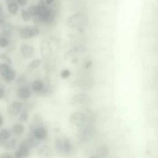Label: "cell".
Here are the masks:
<instances>
[{"instance_id":"cell-22","label":"cell","mask_w":158,"mask_h":158,"mask_svg":"<svg viewBox=\"0 0 158 158\" xmlns=\"http://www.w3.org/2000/svg\"><path fill=\"white\" fill-rule=\"evenodd\" d=\"M39 154L42 157H49L52 154V150L48 146H44L39 150Z\"/></svg>"},{"instance_id":"cell-34","label":"cell","mask_w":158,"mask_h":158,"mask_svg":"<svg viewBox=\"0 0 158 158\" xmlns=\"http://www.w3.org/2000/svg\"><path fill=\"white\" fill-rule=\"evenodd\" d=\"M29 0H16L17 3L22 6L26 5L28 3Z\"/></svg>"},{"instance_id":"cell-41","label":"cell","mask_w":158,"mask_h":158,"mask_svg":"<svg viewBox=\"0 0 158 158\" xmlns=\"http://www.w3.org/2000/svg\"><path fill=\"white\" fill-rule=\"evenodd\" d=\"M3 123V118L1 114H0V127L2 125Z\"/></svg>"},{"instance_id":"cell-12","label":"cell","mask_w":158,"mask_h":158,"mask_svg":"<svg viewBox=\"0 0 158 158\" xmlns=\"http://www.w3.org/2000/svg\"><path fill=\"white\" fill-rule=\"evenodd\" d=\"M17 95L21 99H27L30 98L31 96V91L29 87L27 85L22 86L18 89Z\"/></svg>"},{"instance_id":"cell-36","label":"cell","mask_w":158,"mask_h":158,"mask_svg":"<svg viewBox=\"0 0 158 158\" xmlns=\"http://www.w3.org/2000/svg\"><path fill=\"white\" fill-rule=\"evenodd\" d=\"M92 65H93V62L92 61H88V62L85 65V68L86 69H87V68H89V67H91L92 66Z\"/></svg>"},{"instance_id":"cell-3","label":"cell","mask_w":158,"mask_h":158,"mask_svg":"<svg viewBox=\"0 0 158 158\" xmlns=\"http://www.w3.org/2000/svg\"><path fill=\"white\" fill-rule=\"evenodd\" d=\"M0 76L5 82L10 83L14 80L16 73L10 65L0 64Z\"/></svg>"},{"instance_id":"cell-32","label":"cell","mask_w":158,"mask_h":158,"mask_svg":"<svg viewBox=\"0 0 158 158\" xmlns=\"http://www.w3.org/2000/svg\"><path fill=\"white\" fill-rule=\"evenodd\" d=\"M28 118V114L25 113V112H23V113L21 114V116H20V120H21V122H25L27 121Z\"/></svg>"},{"instance_id":"cell-4","label":"cell","mask_w":158,"mask_h":158,"mask_svg":"<svg viewBox=\"0 0 158 158\" xmlns=\"http://www.w3.org/2000/svg\"><path fill=\"white\" fill-rule=\"evenodd\" d=\"M87 117L81 112H74L70 115L69 121L72 125L78 128H81L85 125Z\"/></svg>"},{"instance_id":"cell-39","label":"cell","mask_w":158,"mask_h":158,"mask_svg":"<svg viewBox=\"0 0 158 158\" xmlns=\"http://www.w3.org/2000/svg\"><path fill=\"white\" fill-rule=\"evenodd\" d=\"M3 14V6L2 3L0 2V15Z\"/></svg>"},{"instance_id":"cell-40","label":"cell","mask_w":158,"mask_h":158,"mask_svg":"<svg viewBox=\"0 0 158 158\" xmlns=\"http://www.w3.org/2000/svg\"><path fill=\"white\" fill-rule=\"evenodd\" d=\"M78 59L77 57H74L72 59V63H73V64H76L78 62Z\"/></svg>"},{"instance_id":"cell-14","label":"cell","mask_w":158,"mask_h":158,"mask_svg":"<svg viewBox=\"0 0 158 158\" xmlns=\"http://www.w3.org/2000/svg\"><path fill=\"white\" fill-rule=\"evenodd\" d=\"M11 136V133L10 131L7 128L2 129L0 131V146H4Z\"/></svg>"},{"instance_id":"cell-31","label":"cell","mask_w":158,"mask_h":158,"mask_svg":"<svg viewBox=\"0 0 158 158\" xmlns=\"http://www.w3.org/2000/svg\"><path fill=\"white\" fill-rule=\"evenodd\" d=\"M71 75V72L69 70L65 69L63 70L61 73V76L62 78H67L69 77Z\"/></svg>"},{"instance_id":"cell-16","label":"cell","mask_w":158,"mask_h":158,"mask_svg":"<svg viewBox=\"0 0 158 158\" xmlns=\"http://www.w3.org/2000/svg\"><path fill=\"white\" fill-rule=\"evenodd\" d=\"M1 33L6 37L10 38L13 29V26L10 23H6L3 24L1 28Z\"/></svg>"},{"instance_id":"cell-23","label":"cell","mask_w":158,"mask_h":158,"mask_svg":"<svg viewBox=\"0 0 158 158\" xmlns=\"http://www.w3.org/2000/svg\"><path fill=\"white\" fill-rule=\"evenodd\" d=\"M13 130L15 135L17 136H21L24 132V126L20 123L15 124L13 127Z\"/></svg>"},{"instance_id":"cell-15","label":"cell","mask_w":158,"mask_h":158,"mask_svg":"<svg viewBox=\"0 0 158 158\" xmlns=\"http://www.w3.org/2000/svg\"><path fill=\"white\" fill-rule=\"evenodd\" d=\"M23 105L21 103L19 102H15L10 107V114L14 116H17L20 114L21 112Z\"/></svg>"},{"instance_id":"cell-18","label":"cell","mask_w":158,"mask_h":158,"mask_svg":"<svg viewBox=\"0 0 158 158\" xmlns=\"http://www.w3.org/2000/svg\"><path fill=\"white\" fill-rule=\"evenodd\" d=\"M31 148H36L39 145L40 140L38 139L34 134L33 132L30 134L27 140Z\"/></svg>"},{"instance_id":"cell-5","label":"cell","mask_w":158,"mask_h":158,"mask_svg":"<svg viewBox=\"0 0 158 158\" xmlns=\"http://www.w3.org/2000/svg\"><path fill=\"white\" fill-rule=\"evenodd\" d=\"M108 153V148L105 146H102L88 151L86 155L88 158H104L106 157Z\"/></svg>"},{"instance_id":"cell-1","label":"cell","mask_w":158,"mask_h":158,"mask_svg":"<svg viewBox=\"0 0 158 158\" xmlns=\"http://www.w3.org/2000/svg\"><path fill=\"white\" fill-rule=\"evenodd\" d=\"M67 24L71 29H77L80 32L83 33L85 28L88 26L89 18L85 14H75L67 19Z\"/></svg>"},{"instance_id":"cell-8","label":"cell","mask_w":158,"mask_h":158,"mask_svg":"<svg viewBox=\"0 0 158 158\" xmlns=\"http://www.w3.org/2000/svg\"><path fill=\"white\" fill-rule=\"evenodd\" d=\"M31 148L27 140L23 141L20 144L18 150L14 153V157L16 158L27 157L29 154Z\"/></svg>"},{"instance_id":"cell-10","label":"cell","mask_w":158,"mask_h":158,"mask_svg":"<svg viewBox=\"0 0 158 158\" xmlns=\"http://www.w3.org/2000/svg\"><path fill=\"white\" fill-rule=\"evenodd\" d=\"M21 52L23 57L25 59H30L34 54V49L31 45L22 44L21 46Z\"/></svg>"},{"instance_id":"cell-17","label":"cell","mask_w":158,"mask_h":158,"mask_svg":"<svg viewBox=\"0 0 158 158\" xmlns=\"http://www.w3.org/2000/svg\"><path fill=\"white\" fill-rule=\"evenodd\" d=\"M63 143L64 154L70 153L73 149V146L71 141L67 138H63Z\"/></svg>"},{"instance_id":"cell-24","label":"cell","mask_w":158,"mask_h":158,"mask_svg":"<svg viewBox=\"0 0 158 158\" xmlns=\"http://www.w3.org/2000/svg\"><path fill=\"white\" fill-rule=\"evenodd\" d=\"M10 38L2 35L0 33V47L6 48L10 45Z\"/></svg>"},{"instance_id":"cell-2","label":"cell","mask_w":158,"mask_h":158,"mask_svg":"<svg viewBox=\"0 0 158 158\" xmlns=\"http://www.w3.org/2000/svg\"><path fill=\"white\" fill-rule=\"evenodd\" d=\"M95 132V128L93 125H84L78 133V138L82 142H87L93 138Z\"/></svg>"},{"instance_id":"cell-6","label":"cell","mask_w":158,"mask_h":158,"mask_svg":"<svg viewBox=\"0 0 158 158\" xmlns=\"http://www.w3.org/2000/svg\"><path fill=\"white\" fill-rule=\"evenodd\" d=\"M39 32L40 31L37 27L26 26L23 27L20 30V34L23 39H29L36 37L39 35Z\"/></svg>"},{"instance_id":"cell-26","label":"cell","mask_w":158,"mask_h":158,"mask_svg":"<svg viewBox=\"0 0 158 158\" xmlns=\"http://www.w3.org/2000/svg\"><path fill=\"white\" fill-rule=\"evenodd\" d=\"M17 144V141L16 139H13L7 142L4 145V148L7 150H12L15 148Z\"/></svg>"},{"instance_id":"cell-38","label":"cell","mask_w":158,"mask_h":158,"mask_svg":"<svg viewBox=\"0 0 158 158\" xmlns=\"http://www.w3.org/2000/svg\"><path fill=\"white\" fill-rule=\"evenodd\" d=\"M4 96V91L2 88H0V99L3 98Z\"/></svg>"},{"instance_id":"cell-30","label":"cell","mask_w":158,"mask_h":158,"mask_svg":"<svg viewBox=\"0 0 158 158\" xmlns=\"http://www.w3.org/2000/svg\"><path fill=\"white\" fill-rule=\"evenodd\" d=\"M21 17L23 20L25 22L30 21L31 19V16L27 11L22 9L21 10Z\"/></svg>"},{"instance_id":"cell-21","label":"cell","mask_w":158,"mask_h":158,"mask_svg":"<svg viewBox=\"0 0 158 158\" xmlns=\"http://www.w3.org/2000/svg\"><path fill=\"white\" fill-rule=\"evenodd\" d=\"M56 150L60 154H64L63 149V138H57L55 141Z\"/></svg>"},{"instance_id":"cell-25","label":"cell","mask_w":158,"mask_h":158,"mask_svg":"<svg viewBox=\"0 0 158 158\" xmlns=\"http://www.w3.org/2000/svg\"><path fill=\"white\" fill-rule=\"evenodd\" d=\"M11 59L5 53H0V64H4L11 66L12 64Z\"/></svg>"},{"instance_id":"cell-13","label":"cell","mask_w":158,"mask_h":158,"mask_svg":"<svg viewBox=\"0 0 158 158\" xmlns=\"http://www.w3.org/2000/svg\"><path fill=\"white\" fill-rule=\"evenodd\" d=\"M35 136L40 140L45 139L47 136V131L46 128L43 127L36 128L33 131Z\"/></svg>"},{"instance_id":"cell-33","label":"cell","mask_w":158,"mask_h":158,"mask_svg":"<svg viewBox=\"0 0 158 158\" xmlns=\"http://www.w3.org/2000/svg\"><path fill=\"white\" fill-rule=\"evenodd\" d=\"M25 77L24 75H21L19 77L17 78L16 80V83L17 84H21V83H23L24 82L25 80Z\"/></svg>"},{"instance_id":"cell-28","label":"cell","mask_w":158,"mask_h":158,"mask_svg":"<svg viewBox=\"0 0 158 158\" xmlns=\"http://www.w3.org/2000/svg\"><path fill=\"white\" fill-rule=\"evenodd\" d=\"M27 11L31 16L38 15V10L37 5H31L28 8Z\"/></svg>"},{"instance_id":"cell-11","label":"cell","mask_w":158,"mask_h":158,"mask_svg":"<svg viewBox=\"0 0 158 158\" xmlns=\"http://www.w3.org/2000/svg\"><path fill=\"white\" fill-rule=\"evenodd\" d=\"M89 97L88 95L85 93H77L71 98L70 102L73 105L83 104L87 101Z\"/></svg>"},{"instance_id":"cell-19","label":"cell","mask_w":158,"mask_h":158,"mask_svg":"<svg viewBox=\"0 0 158 158\" xmlns=\"http://www.w3.org/2000/svg\"><path fill=\"white\" fill-rule=\"evenodd\" d=\"M43 82L40 80H34L32 83V87L33 90L37 92H41L44 88Z\"/></svg>"},{"instance_id":"cell-20","label":"cell","mask_w":158,"mask_h":158,"mask_svg":"<svg viewBox=\"0 0 158 158\" xmlns=\"http://www.w3.org/2000/svg\"><path fill=\"white\" fill-rule=\"evenodd\" d=\"M9 12L12 15H15L19 10V6L17 2H12L7 4Z\"/></svg>"},{"instance_id":"cell-9","label":"cell","mask_w":158,"mask_h":158,"mask_svg":"<svg viewBox=\"0 0 158 158\" xmlns=\"http://www.w3.org/2000/svg\"><path fill=\"white\" fill-rule=\"evenodd\" d=\"M86 51V48L83 45L75 46L67 51L64 56L65 60L69 59L76 55L82 54Z\"/></svg>"},{"instance_id":"cell-29","label":"cell","mask_w":158,"mask_h":158,"mask_svg":"<svg viewBox=\"0 0 158 158\" xmlns=\"http://www.w3.org/2000/svg\"><path fill=\"white\" fill-rule=\"evenodd\" d=\"M41 62V60L38 59V58L34 59V60H33V61H32V62L30 63L29 65V67H30V68H32V69H36L37 67H39V65H40Z\"/></svg>"},{"instance_id":"cell-7","label":"cell","mask_w":158,"mask_h":158,"mask_svg":"<svg viewBox=\"0 0 158 158\" xmlns=\"http://www.w3.org/2000/svg\"><path fill=\"white\" fill-rule=\"evenodd\" d=\"M40 53L42 57L44 60H49L52 57V50L48 40H44L42 41L40 45Z\"/></svg>"},{"instance_id":"cell-27","label":"cell","mask_w":158,"mask_h":158,"mask_svg":"<svg viewBox=\"0 0 158 158\" xmlns=\"http://www.w3.org/2000/svg\"><path fill=\"white\" fill-rule=\"evenodd\" d=\"M87 82L83 80H77L74 81L71 84V86L74 88H75L85 87L87 86Z\"/></svg>"},{"instance_id":"cell-37","label":"cell","mask_w":158,"mask_h":158,"mask_svg":"<svg viewBox=\"0 0 158 158\" xmlns=\"http://www.w3.org/2000/svg\"><path fill=\"white\" fill-rule=\"evenodd\" d=\"M55 0H45V3L47 6L50 5L52 4L54 2Z\"/></svg>"},{"instance_id":"cell-35","label":"cell","mask_w":158,"mask_h":158,"mask_svg":"<svg viewBox=\"0 0 158 158\" xmlns=\"http://www.w3.org/2000/svg\"><path fill=\"white\" fill-rule=\"evenodd\" d=\"M1 158H12L13 156L12 155L11 153H4L2 154L1 156H0Z\"/></svg>"}]
</instances>
